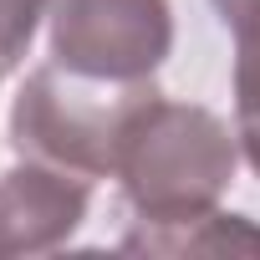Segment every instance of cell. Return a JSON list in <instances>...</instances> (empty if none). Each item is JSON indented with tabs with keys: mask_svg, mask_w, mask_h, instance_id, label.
Returning a JSON list of instances; mask_svg holds the SVG:
<instances>
[{
	"mask_svg": "<svg viewBox=\"0 0 260 260\" xmlns=\"http://www.w3.org/2000/svg\"><path fill=\"white\" fill-rule=\"evenodd\" d=\"M122 250H164V255L260 250V230H250L235 214H214V209H194V214H174V219H143L138 214V230L122 235Z\"/></svg>",
	"mask_w": 260,
	"mask_h": 260,
	"instance_id": "5",
	"label": "cell"
},
{
	"mask_svg": "<svg viewBox=\"0 0 260 260\" xmlns=\"http://www.w3.org/2000/svg\"><path fill=\"white\" fill-rule=\"evenodd\" d=\"M46 6H51V0H0V77L26 56L31 31H36V16Z\"/></svg>",
	"mask_w": 260,
	"mask_h": 260,
	"instance_id": "7",
	"label": "cell"
},
{
	"mask_svg": "<svg viewBox=\"0 0 260 260\" xmlns=\"http://www.w3.org/2000/svg\"><path fill=\"white\" fill-rule=\"evenodd\" d=\"M235 174V138L209 107L153 97L122 143L117 179L143 219L214 209Z\"/></svg>",
	"mask_w": 260,
	"mask_h": 260,
	"instance_id": "2",
	"label": "cell"
},
{
	"mask_svg": "<svg viewBox=\"0 0 260 260\" xmlns=\"http://www.w3.org/2000/svg\"><path fill=\"white\" fill-rule=\"evenodd\" d=\"M87 214V179L56 164H21L0 179V255L61 245Z\"/></svg>",
	"mask_w": 260,
	"mask_h": 260,
	"instance_id": "4",
	"label": "cell"
},
{
	"mask_svg": "<svg viewBox=\"0 0 260 260\" xmlns=\"http://www.w3.org/2000/svg\"><path fill=\"white\" fill-rule=\"evenodd\" d=\"M169 0H51V56L61 67L143 82L169 56Z\"/></svg>",
	"mask_w": 260,
	"mask_h": 260,
	"instance_id": "3",
	"label": "cell"
},
{
	"mask_svg": "<svg viewBox=\"0 0 260 260\" xmlns=\"http://www.w3.org/2000/svg\"><path fill=\"white\" fill-rule=\"evenodd\" d=\"M235 31V122L250 164L260 169V0L224 21Z\"/></svg>",
	"mask_w": 260,
	"mask_h": 260,
	"instance_id": "6",
	"label": "cell"
},
{
	"mask_svg": "<svg viewBox=\"0 0 260 260\" xmlns=\"http://www.w3.org/2000/svg\"><path fill=\"white\" fill-rule=\"evenodd\" d=\"M153 97H158L153 77L117 82V77H92V72L46 61L26 77L16 97L11 138L21 153L41 164L72 169L82 179H102V174H117L122 143Z\"/></svg>",
	"mask_w": 260,
	"mask_h": 260,
	"instance_id": "1",
	"label": "cell"
}]
</instances>
